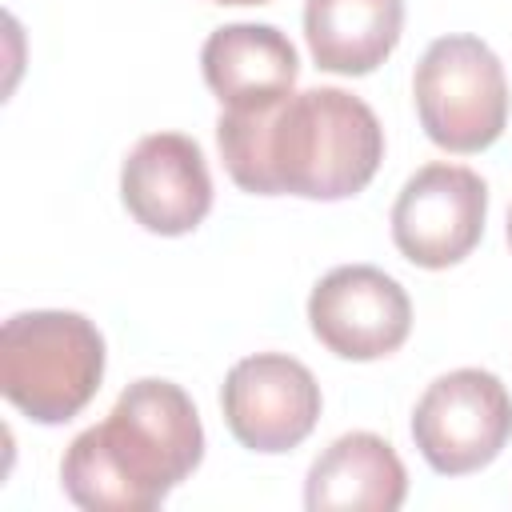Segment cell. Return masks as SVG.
Wrapping results in <instances>:
<instances>
[{
	"instance_id": "cell-1",
	"label": "cell",
	"mask_w": 512,
	"mask_h": 512,
	"mask_svg": "<svg viewBox=\"0 0 512 512\" xmlns=\"http://www.w3.org/2000/svg\"><path fill=\"white\" fill-rule=\"evenodd\" d=\"M216 148L236 188L252 196L348 200L384 160L376 112L344 88H304L272 104L220 112Z\"/></svg>"
},
{
	"instance_id": "cell-6",
	"label": "cell",
	"mask_w": 512,
	"mask_h": 512,
	"mask_svg": "<svg viewBox=\"0 0 512 512\" xmlns=\"http://www.w3.org/2000/svg\"><path fill=\"white\" fill-rule=\"evenodd\" d=\"M488 220V184L464 164H424L416 168L392 204V244L396 252L428 272L452 268L472 256Z\"/></svg>"
},
{
	"instance_id": "cell-11",
	"label": "cell",
	"mask_w": 512,
	"mask_h": 512,
	"mask_svg": "<svg viewBox=\"0 0 512 512\" xmlns=\"http://www.w3.org/2000/svg\"><path fill=\"white\" fill-rule=\"evenodd\" d=\"M408 500V472L396 448L376 432L336 436L308 468V512H396Z\"/></svg>"
},
{
	"instance_id": "cell-7",
	"label": "cell",
	"mask_w": 512,
	"mask_h": 512,
	"mask_svg": "<svg viewBox=\"0 0 512 512\" xmlns=\"http://www.w3.org/2000/svg\"><path fill=\"white\" fill-rule=\"evenodd\" d=\"M324 396L308 364L284 352H256L228 368L220 388V412L240 448L260 456H280L300 448L316 420Z\"/></svg>"
},
{
	"instance_id": "cell-13",
	"label": "cell",
	"mask_w": 512,
	"mask_h": 512,
	"mask_svg": "<svg viewBox=\"0 0 512 512\" xmlns=\"http://www.w3.org/2000/svg\"><path fill=\"white\" fill-rule=\"evenodd\" d=\"M208 4H232V8H248V4H268V0H208Z\"/></svg>"
},
{
	"instance_id": "cell-10",
	"label": "cell",
	"mask_w": 512,
	"mask_h": 512,
	"mask_svg": "<svg viewBox=\"0 0 512 512\" xmlns=\"http://www.w3.org/2000/svg\"><path fill=\"white\" fill-rule=\"evenodd\" d=\"M200 72L220 108L244 112L296 88L300 56L276 24H224L200 48Z\"/></svg>"
},
{
	"instance_id": "cell-8",
	"label": "cell",
	"mask_w": 512,
	"mask_h": 512,
	"mask_svg": "<svg viewBox=\"0 0 512 512\" xmlns=\"http://www.w3.org/2000/svg\"><path fill=\"white\" fill-rule=\"evenodd\" d=\"M308 328L340 360H384L400 352L412 332V300L384 268L340 264L316 280L308 296Z\"/></svg>"
},
{
	"instance_id": "cell-4",
	"label": "cell",
	"mask_w": 512,
	"mask_h": 512,
	"mask_svg": "<svg viewBox=\"0 0 512 512\" xmlns=\"http://www.w3.org/2000/svg\"><path fill=\"white\" fill-rule=\"evenodd\" d=\"M424 136L456 156L492 148L508 128V76L500 56L468 32L440 36L412 72Z\"/></svg>"
},
{
	"instance_id": "cell-9",
	"label": "cell",
	"mask_w": 512,
	"mask_h": 512,
	"mask_svg": "<svg viewBox=\"0 0 512 512\" xmlns=\"http://www.w3.org/2000/svg\"><path fill=\"white\" fill-rule=\"evenodd\" d=\"M120 200L152 236H188L212 212V176L184 132H148L120 164Z\"/></svg>"
},
{
	"instance_id": "cell-14",
	"label": "cell",
	"mask_w": 512,
	"mask_h": 512,
	"mask_svg": "<svg viewBox=\"0 0 512 512\" xmlns=\"http://www.w3.org/2000/svg\"><path fill=\"white\" fill-rule=\"evenodd\" d=\"M508 244H512V208H508Z\"/></svg>"
},
{
	"instance_id": "cell-2",
	"label": "cell",
	"mask_w": 512,
	"mask_h": 512,
	"mask_svg": "<svg viewBox=\"0 0 512 512\" xmlns=\"http://www.w3.org/2000/svg\"><path fill=\"white\" fill-rule=\"evenodd\" d=\"M204 460V424L192 396L160 376L132 380L112 412L84 428L64 460L60 488L88 512H152Z\"/></svg>"
},
{
	"instance_id": "cell-5",
	"label": "cell",
	"mask_w": 512,
	"mask_h": 512,
	"mask_svg": "<svg viewBox=\"0 0 512 512\" xmlns=\"http://www.w3.org/2000/svg\"><path fill=\"white\" fill-rule=\"evenodd\" d=\"M412 440L440 476L480 472L512 440V396L488 368H452L416 400Z\"/></svg>"
},
{
	"instance_id": "cell-3",
	"label": "cell",
	"mask_w": 512,
	"mask_h": 512,
	"mask_svg": "<svg viewBox=\"0 0 512 512\" xmlns=\"http://www.w3.org/2000/svg\"><path fill=\"white\" fill-rule=\"evenodd\" d=\"M100 328L64 308L16 312L0 328V392L32 424L56 428L80 416L104 380Z\"/></svg>"
},
{
	"instance_id": "cell-12",
	"label": "cell",
	"mask_w": 512,
	"mask_h": 512,
	"mask_svg": "<svg viewBox=\"0 0 512 512\" xmlns=\"http://www.w3.org/2000/svg\"><path fill=\"white\" fill-rule=\"evenodd\" d=\"M404 0H304V40L316 68L368 76L400 44Z\"/></svg>"
}]
</instances>
